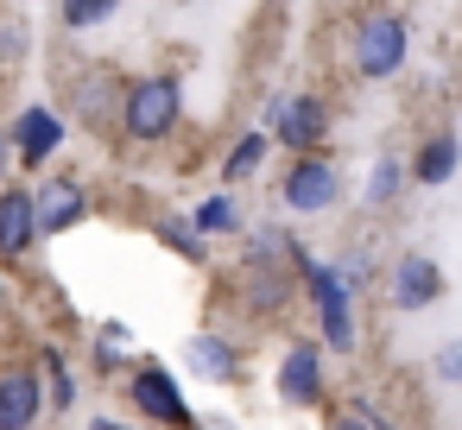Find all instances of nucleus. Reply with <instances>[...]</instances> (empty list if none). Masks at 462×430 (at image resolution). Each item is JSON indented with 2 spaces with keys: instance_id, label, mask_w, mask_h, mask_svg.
I'll use <instances>...</instances> for the list:
<instances>
[{
  "instance_id": "21",
  "label": "nucleus",
  "mask_w": 462,
  "mask_h": 430,
  "mask_svg": "<svg viewBox=\"0 0 462 430\" xmlns=\"http://www.w3.org/2000/svg\"><path fill=\"white\" fill-rule=\"evenodd\" d=\"M45 380H51V411H70L77 380H70V367H64V354H58V348H45Z\"/></svg>"
},
{
  "instance_id": "11",
  "label": "nucleus",
  "mask_w": 462,
  "mask_h": 430,
  "mask_svg": "<svg viewBox=\"0 0 462 430\" xmlns=\"http://www.w3.org/2000/svg\"><path fill=\"white\" fill-rule=\"evenodd\" d=\"M58 146H64V121H58V108H45V102L20 108V121H14V152H20V165L39 171V159H51Z\"/></svg>"
},
{
  "instance_id": "15",
  "label": "nucleus",
  "mask_w": 462,
  "mask_h": 430,
  "mask_svg": "<svg viewBox=\"0 0 462 430\" xmlns=\"http://www.w3.org/2000/svg\"><path fill=\"white\" fill-rule=\"evenodd\" d=\"M456 165H462V140L443 127V133H430V140L418 146V159H411V184L437 190V184H449V178H456Z\"/></svg>"
},
{
  "instance_id": "2",
  "label": "nucleus",
  "mask_w": 462,
  "mask_h": 430,
  "mask_svg": "<svg viewBox=\"0 0 462 430\" xmlns=\"http://www.w3.org/2000/svg\"><path fill=\"white\" fill-rule=\"evenodd\" d=\"M178 121H184V83H178V77L159 70V77L127 83V102H121V133H127V140L152 146V140H165Z\"/></svg>"
},
{
  "instance_id": "20",
  "label": "nucleus",
  "mask_w": 462,
  "mask_h": 430,
  "mask_svg": "<svg viewBox=\"0 0 462 430\" xmlns=\"http://www.w3.org/2000/svg\"><path fill=\"white\" fill-rule=\"evenodd\" d=\"M203 234H235L241 228V215H235V203L228 197H209V203H197V215H190Z\"/></svg>"
},
{
  "instance_id": "18",
  "label": "nucleus",
  "mask_w": 462,
  "mask_h": 430,
  "mask_svg": "<svg viewBox=\"0 0 462 430\" xmlns=\"http://www.w3.org/2000/svg\"><path fill=\"white\" fill-rule=\"evenodd\" d=\"M266 140H273V133H241L222 171H228V178H254V171H260V159H266Z\"/></svg>"
},
{
  "instance_id": "17",
  "label": "nucleus",
  "mask_w": 462,
  "mask_h": 430,
  "mask_svg": "<svg viewBox=\"0 0 462 430\" xmlns=\"http://www.w3.org/2000/svg\"><path fill=\"white\" fill-rule=\"evenodd\" d=\"M115 7H121V0H58V20L70 32H89V26H108Z\"/></svg>"
},
{
  "instance_id": "14",
  "label": "nucleus",
  "mask_w": 462,
  "mask_h": 430,
  "mask_svg": "<svg viewBox=\"0 0 462 430\" xmlns=\"http://www.w3.org/2000/svg\"><path fill=\"white\" fill-rule=\"evenodd\" d=\"M121 102H127V89H115L108 70L77 77V114H83V127H108V121H121Z\"/></svg>"
},
{
  "instance_id": "6",
  "label": "nucleus",
  "mask_w": 462,
  "mask_h": 430,
  "mask_svg": "<svg viewBox=\"0 0 462 430\" xmlns=\"http://www.w3.org/2000/svg\"><path fill=\"white\" fill-rule=\"evenodd\" d=\"M32 241H39V190L0 184V260H26Z\"/></svg>"
},
{
  "instance_id": "24",
  "label": "nucleus",
  "mask_w": 462,
  "mask_h": 430,
  "mask_svg": "<svg viewBox=\"0 0 462 430\" xmlns=\"http://www.w3.org/2000/svg\"><path fill=\"white\" fill-rule=\"evenodd\" d=\"M336 430H374V424H367V417H361V411H355V417H342V424H336Z\"/></svg>"
},
{
  "instance_id": "13",
  "label": "nucleus",
  "mask_w": 462,
  "mask_h": 430,
  "mask_svg": "<svg viewBox=\"0 0 462 430\" xmlns=\"http://www.w3.org/2000/svg\"><path fill=\"white\" fill-rule=\"evenodd\" d=\"M184 361H190V373H197V380H209V386L241 380V354H235V342H228V335H190Z\"/></svg>"
},
{
  "instance_id": "8",
  "label": "nucleus",
  "mask_w": 462,
  "mask_h": 430,
  "mask_svg": "<svg viewBox=\"0 0 462 430\" xmlns=\"http://www.w3.org/2000/svg\"><path fill=\"white\" fill-rule=\"evenodd\" d=\"M386 285H393V310H430L443 297V266L430 253H399Z\"/></svg>"
},
{
  "instance_id": "1",
  "label": "nucleus",
  "mask_w": 462,
  "mask_h": 430,
  "mask_svg": "<svg viewBox=\"0 0 462 430\" xmlns=\"http://www.w3.org/2000/svg\"><path fill=\"white\" fill-rule=\"evenodd\" d=\"M405 58H411V26H405V14H361L355 20V32H348V70L361 77V83H393L399 70H405Z\"/></svg>"
},
{
  "instance_id": "19",
  "label": "nucleus",
  "mask_w": 462,
  "mask_h": 430,
  "mask_svg": "<svg viewBox=\"0 0 462 430\" xmlns=\"http://www.w3.org/2000/svg\"><path fill=\"white\" fill-rule=\"evenodd\" d=\"M159 241H165L171 253H184V260H203V228H197V222L165 215V222H159Z\"/></svg>"
},
{
  "instance_id": "25",
  "label": "nucleus",
  "mask_w": 462,
  "mask_h": 430,
  "mask_svg": "<svg viewBox=\"0 0 462 430\" xmlns=\"http://www.w3.org/2000/svg\"><path fill=\"white\" fill-rule=\"evenodd\" d=\"M0 310H7V279H0Z\"/></svg>"
},
{
  "instance_id": "16",
  "label": "nucleus",
  "mask_w": 462,
  "mask_h": 430,
  "mask_svg": "<svg viewBox=\"0 0 462 430\" xmlns=\"http://www.w3.org/2000/svg\"><path fill=\"white\" fill-rule=\"evenodd\" d=\"M405 178H411V165H399L393 152L374 159V171H367V209H386V203L405 190Z\"/></svg>"
},
{
  "instance_id": "9",
  "label": "nucleus",
  "mask_w": 462,
  "mask_h": 430,
  "mask_svg": "<svg viewBox=\"0 0 462 430\" xmlns=\"http://www.w3.org/2000/svg\"><path fill=\"white\" fill-rule=\"evenodd\" d=\"M279 398L285 405H317L323 398V348L317 342H291L285 361H279Z\"/></svg>"
},
{
  "instance_id": "23",
  "label": "nucleus",
  "mask_w": 462,
  "mask_h": 430,
  "mask_svg": "<svg viewBox=\"0 0 462 430\" xmlns=\"http://www.w3.org/2000/svg\"><path fill=\"white\" fill-rule=\"evenodd\" d=\"M7 165H20V152H14V127H0V184H7Z\"/></svg>"
},
{
  "instance_id": "10",
  "label": "nucleus",
  "mask_w": 462,
  "mask_h": 430,
  "mask_svg": "<svg viewBox=\"0 0 462 430\" xmlns=\"http://www.w3.org/2000/svg\"><path fill=\"white\" fill-rule=\"evenodd\" d=\"M127 392H134V405H140L146 417H159V424H190V405H184V392H178V380H171L165 367H134Z\"/></svg>"
},
{
  "instance_id": "12",
  "label": "nucleus",
  "mask_w": 462,
  "mask_h": 430,
  "mask_svg": "<svg viewBox=\"0 0 462 430\" xmlns=\"http://www.w3.org/2000/svg\"><path fill=\"white\" fill-rule=\"evenodd\" d=\"M83 215H89V190H83L77 178L39 184V234H64V228H77Z\"/></svg>"
},
{
  "instance_id": "7",
  "label": "nucleus",
  "mask_w": 462,
  "mask_h": 430,
  "mask_svg": "<svg viewBox=\"0 0 462 430\" xmlns=\"http://www.w3.org/2000/svg\"><path fill=\"white\" fill-rule=\"evenodd\" d=\"M45 411H51V392H45V380L32 367L0 373V430H32Z\"/></svg>"
},
{
  "instance_id": "4",
  "label": "nucleus",
  "mask_w": 462,
  "mask_h": 430,
  "mask_svg": "<svg viewBox=\"0 0 462 430\" xmlns=\"http://www.w3.org/2000/svg\"><path fill=\"white\" fill-rule=\"evenodd\" d=\"M266 133L298 159V152H323V140H329V108H323V96H279L273 108H266Z\"/></svg>"
},
{
  "instance_id": "3",
  "label": "nucleus",
  "mask_w": 462,
  "mask_h": 430,
  "mask_svg": "<svg viewBox=\"0 0 462 430\" xmlns=\"http://www.w3.org/2000/svg\"><path fill=\"white\" fill-rule=\"evenodd\" d=\"M304 291H310V304H317L323 342H329L336 354H348V348H355V285L342 279V266L310 260V266H304Z\"/></svg>"
},
{
  "instance_id": "5",
  "label": "nucleus",
  "mask_w": 462,
  "mask_h": 430,
  "mask_svg": "<svg viewBox=\"0 0 462 430\" xmlns=\"http://www.w3.org/2000/svg\"><path fill=\"white\" fill-rule=\"evenodd\" d=\"M336 197H342V171H336V159H323V152H298L291 171H285V184H279V203H285L291 215H323V209H336Z\"/></svg>"
},
{
  "instance_id": "22",
  "label": "nucleus",
  "mask_w": 462,
  "mask_h": 430,
  "mask_svg": "<svg viewBox=\"0 0 462 430\" xmlns=\"http://www.w3.org/2000/svg\"><path fill=\"white\" fill-rule=\"evenodd\" d=\"M437 380L462 386V342H443V348H437Z\"/></svg>"
}]
</instances>
